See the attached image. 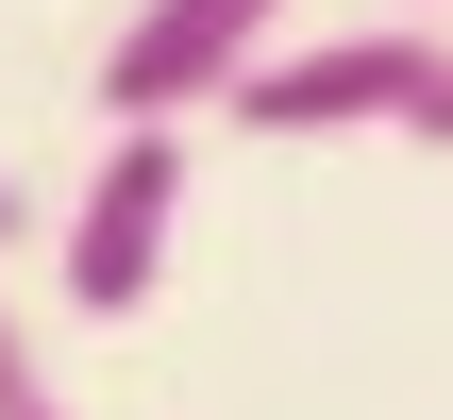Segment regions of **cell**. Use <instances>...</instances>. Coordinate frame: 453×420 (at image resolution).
<instances>
[{
  "label": "cell",
  "instance_id": "1",
  "mask_svg": "<svg viewBox=\"0 0 453 420\" xmlns=\"http://www.w3.org/2000/svg\"><path fill=\"white\" fill-rule=\"evenodd\" d=\"M168 236H185V135L168 118H118L101 168H84V202H67V236H50L67 320H134L168 286Z\"/></svg>",
  "mask_w": 453,
  "mask_h": 420
},
{
  "label": "cell",
  "instance_id": "2",
  "mask_svg": "<svg viewBox=\"0 0 453 420\" xmlns=\"http://www.w3.org/2000/svg\"><path fill=\"white\" fill-rule=\"evenodd\" d=\"M453 67V34H420L403 0L370 17V34H319V51H269L219 118H252V135H370V118H420Z\"/></svg>",
  "mask_w": 453,
  "mask_h": 420
},
{
  "label": "cell",
  "instance_id": "3",
  "mask_svg": "<svg viewBox=\"0 0 453 420\" xmlns=\"http://www.w3.org/2000/svg\"><path fill=\"white\" fill-rule=\"evenodd\" d=\"M286 0H134L118 51H101V118H185V101H235L269 67Z\"/></svg>",
  "mask_w": 453,
  "mask_h": 420
},
{
  "label": "cell",
  "instance_id": "4",
  "mask_svg": "<svg viewBox=\"0 0 453 420\" xmlns=\"http://www.w3.org/2000/svg\"><path fill=\"white\" fill-rule=\"evenodd\" d=\"M0 420H67V387H50V354L17 337V303H0Z\"/></svg>",
  "mask_w": 453,
  "mask_h": 420
},
{
  "label": "cell",
  "instance_id": "5",
  "mask_svg": "<svg viewBox=\"0 0 453 420\" xmlns=\"http://www.w3.org/2000/svg\"><path fill=\"white\" fill-rule=\"evenodd\" d=\"M403 135H420V152H453V67H437V101H420V118H403Z\"/></svg>",
  "mask_w": 453,
  "mask_h": 420
},
{
  "label": "cell",
  "instance_id": "6",
  "mask_svg": "<svg viewBox=\"0 0 453 420\" xmlns=\"http://www.w3.org/2000/svg\"><path fill=\"white\" fill-rule=\"evenodd\" d=\"M17 236H34V202H17V185H0V253H17Z\"/></svg>",
  "mask_w": 453,
  "mask_h": 420
},
{
  "label": "cell",
  "instance_id": "7",
  "mask_svg": "<svg viewBox=\"0 0 453 420\" xmlns=\"http://www.w3.org/2000/svg\"><path fill=\"white\" fill-rule=\"evenodd\" d=\"M403 17H420V0H403Z\"/></svg>",
  "mask_w": 453,
  "mask_h": 420
}]
</instances>
